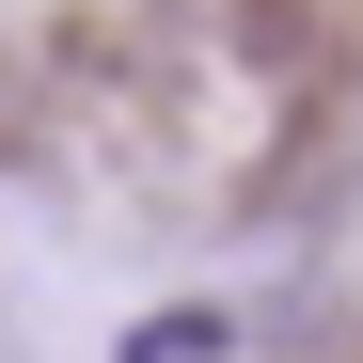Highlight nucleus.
Masks as SVG:
<instances>
[{"instance_id":"f257e3e1","label":"nucleus","mask_w":363,"mask_h":363,"mask_svg":"<svg viewBox=\"0 0 363 363\" xmlns=\"http://www.w3.org/2000/svg\"><path fill=\"white\" fill-rule=\"evenodd\" d=\"M237 347V316H143L127 332V363H221Z\"/></svg>"}]
</instances>
